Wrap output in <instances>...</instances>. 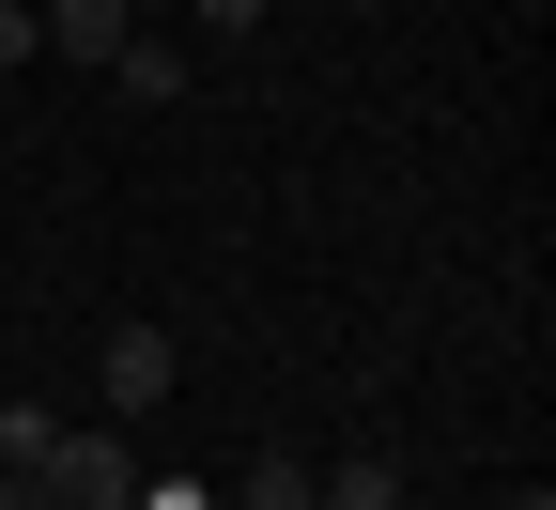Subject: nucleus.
I'll list each match as a JSON object with an SVG mask.
<instances>
[{
	"label": "nucleus",
	"mask_w": 556,
	"mask_h": 510,
	"mask_svg": "<svg viewBox=\"0 0 556 510\" xmlns=\"http://www.w3.org/2000/svg\"><path fill=\"white\" fill-rule=\"evenodd\" d=\"M47 510H139V464H124V433H62V449L31 464Z\"/></svg>",
	"instance_id": "obj_1"
},
{
	"label": "nucleus",
	"mask_w": 556,
	"mask_h": 510,
	"mask_svg": "<svg viewBox=\"0 0 556 510\" xmlns=\"http://www.w3.org/2000/svg\"><path fill=\"white\" fill-rule=\"evenodd\" d=\"M93 387H109V418H155V402L186 387V356H170V325H109V356H93Z\"/></svg>",
	"instance_id": "obj_2"
},
{
	"label": "nucleus",
	"mask_w": 556,
	"mask_h": 510,
	"mask_svg": "<svg viewBox=\"0 0 556 510\" xmlns=\"http://www.w3.org/2000/svg\"><path fill=\"white\" fill-rule=\"evenodd\" d=\"M31 32H47L62 62H109V47L139 32V0H31Z\"/></svg>",
	"instance_id": "obj_3"
},
{
	"label": "nucleus",
	"mask_w": 556,
	"mask_h": 510,
	"mask_svg": "<svg viewBox=\"0 0 556 510\" xmlns=\"http://www.w3.org/2000/svg\"><path fill=\"white\" fill-rule=\"evenodd\" d=\"M109 78H124L139 109H170V94H186V47H170V32H124V47H109Z\"/></svg>",
	"instance_id": "obj_4"
},
{
	"label": "nucleus",
	"mask_w": 556,
	"mask_h": 510,
	"mask_svg": "<svg viewBox=\"0 0 556 510\" xmlns=\"http://www.w3.org/2000/svg\"><path fill=\"white\" fill-rule=\"evenodd\" d=\"M309 510H402V480H387V464H325V480H309Z\"/></svg>",
	"instance_id": "obj_5"
},
{
	"label": "nucleus",
	"mask_w": 556,
	"mask_h": 510,
	"mask_svg": "<svg viewBox=\"0 0 556 510\" xmlns=\"http://www.w3.org/2000/svg\"><path fill=\"white\" fill-rule=\"evenodd\" d=\"M232 510H309V464H278V449H263V464L232 480Z\"/></svg>",
	"instance_id": "obj_6"
},
{
	"label": "nucleus",
	"mask_w": 556,
	"mask_h": 510,
	"mask_svg": "<svg viewBox=\"0 0 556 510\" xmlns=\"http://www.w3.org/2000/svg\"><path fill=\"white\" fill-rule=\"evenodd\" d=\"M31 47H47V32H31V0H0V78H16Z\"/></svg>",
	"instance_id": "obj_7"
},
{
	"label": "nucleus",
	"mask_w": 556,
	"mask_h": 510,
	"mask_svg": "<svg viewBox=\"0 0 556 510\" xmlns=\"http://www.w3.org/2000/svg\"><path fill=\"white\" fill-rule=\"evenodd\" d=\"M186 16H201V32H263V0H186Z\"/></svg>",
	"instance_id": "obj_8"
},
{
	"label": "nucleus",
	"mask_w": 556,
	"mask_h": 510,
	"mask_svg": "<svg viewBox=\"0 0 556 510\" xmlns=\"http://www.w3.org/2000/svg\"><path fill=\"white\" fill-rule=\"evenodd\" d=\"M0 510H47V495H31V464H0Z\"/></svg>",
	"instance_id": "obj_9"
},
{
	"label": "nucleus",
	"mask_w": 556,
	"mask_h": 510,
	"mask_svg": "<svg viewBox=\"0 0 556 510\" xmlns=\"http://www.w3.org/2000/svg\"><path fill=\"white\" fill-rule=\"evenodd\" d=\"M510 510H556V495H510Z\"/></svg>",
	"instance_id": "obj_10"
}]
</instances>
